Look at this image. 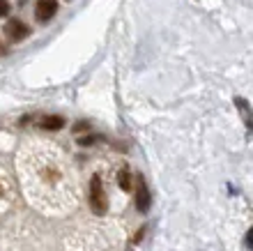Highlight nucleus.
<instances>
[{"instance_id":"obj_1","label":"nucleus","mask_w":253,"mask_h":251,"mask_svg":"<svg viewBox=\"0 0 253 251\" xmlns=\"http://www.w3.org/2000/svg\"><path fill=\"white\" fill-rule=\"evenodd\" d=\"M87 201H90V207H92L94 214H106V210H108L106 189H104V182H101L99 175H92V180H90Z\"/></svg>"},{"instance_id":"obj_2","label":"nucleus","mask_w":253,"mask_h":251,"mask_svg":"<svg viewBox=\"0 0 253 251\" xmlns=\"http://www.w3.org/2000/svg\"><path fill=\"white\" fill-rule=\"evenodd\" d=\"M2 33H5L7 40L16 44V42H23L26 37H30V26H26L21 19H9L2 26Z\"/></svg>"},{"instance_id":"obj_3","label":"nucleus","mask_w":253,"mask_h":251,"mask_svg":"<svg viewBox=\"0 0 253 251\" xmlns=\"http://www.w3.org/2000/svg\"><path fill=\"white\" fill-rule=\"evenodd\" d=\"M58 14V0H37L35 2V19L40 23H46Z\"/></svg>"},{"instance_id":"obj_4","label":"nucleus","mask_w":253,"mask_h":251,"mask_svg":"<svg viewBox=\"0 0 253 251\" xmlns=\"http://www.w3.org/2000/svg\"><path fill=\"white\" fill-rule=\"evenodd\" d=\"M150 205H152V196H150L147 182L143 175H138V180H136V207H138V212H147Z\"/></svg>"},{"instance_id":"obj_5","label":"nucleus","mask_w":253,"mask_h":251,"mask_svg":"<svg viewBox=\"0 0 253 251\" xmlns=\"http://www.w3.org/2000/svg\"><path fill=\"white\" fill-rule=\"evenodd\" d=\"M37 125H40V129H46V132H58V129L65 127V118H60V115H44Z\"/></svg>"},{"instance_id":"obj_6","label":"nucleus","mask_w":253,"mask_h":251,"mask_svg":"<svg viewBox=\"0 0 253 251\" xmlns=\"http://www.w3.org/2000/svg\"><path fill=\"white\" fill-rule=\"evenodd\" d=\"M118 187H120L122 192H131L133 189V175H131V168L126 164L118 171Z\"/></svg>"},{"instance_id":"obj_7","label":"nucleus","mask_w":253,"mask_h":251,"mask_svg":"<svg viewBox=\"0 0 253 251\" xmlns=\"http://www.w3.org/2000/svg\"><path fill=\"white\" fill-rule=\"evenodd\" d=\"M235 104L240 106L242 115H244V122H247V125H251V108H249L247 100H244V97H235Z\"/></svg>"},{"instance_id":"obj_8","label":"nucleus","mask_w":253,"mask_h":251,"mask_svg":"<svg viewBox=\"0 0 253 251\" xmlns=\"http://www.w3.org/2000/svg\"><path fill=\"white\" fill-rule=\"evenodd\" d=\"M76 141H79V146H94V143H99L101 141V136L99 134H92V136H87L85 134V136H79Z\"/></svg>"},{"instance_id":"obj_9","label":"nucleus","mask_w":253,"mask_h":251,"mask_svg":"<svg viewBox=\"0 0 253 251\" xmlns=\"http://www.w3.org/2000/svg\"><path fill=\"white\" fill-rule=\"evenodd\" d=\"M9 0H0V19H2V16H7V14H9Z\"/></svg>"},{"instance_id":"obj_10","label":"nucleus","mask_w":253,"mask_h":251,"mask_svg":"<svg viewBox=\"0 0 253 251\" xmlns=\"http://www.w3.org/2000/svg\"><path fill=\"white\" fill-rule=\"evenodd\" d=\"M87 127H90V125H87V122H79V125L74 127V132L79 134V132H83V129H87Z\"/></svg>"},{"instance_id":"obj_11","label":"nucleus","mask_w":253,"mask_h":251,"mask_svg":"<svg viewBox=\"0 0 253 251\" xmlns=\"http://www.w3.org/2000/svg\"><path fill=\"white\" fill-rule=\"evenodd\" d=\"M244 245H247V249H251V231L247 233V238H244Z\"/></svg>"},{"instance_id":"obj_12","label":"nucleus","mask_w":253,"mask_h":251,"mask_svg":"<svg viewBox=\"0 0 253 251\" xmlns=\"http://www.w3.org/2000/svg\"><path fill=\"white\" fill-rule=\"evenodd\" d=\"M0 55H7V47H2V42H0Z\"/></svg>"},{"instance_id":"obj_13","label":"nucleus","mask_w":253,"mask_h":251,"mask_svg":"<svg viewBox=\"0 0 253 251\" xmlns=\"http://www.w3.org/2000/svg\"><path fill=\"white\" fill-rule=\"evenodd\" d=\"M0 196H2V187H0Z\"/></svg>"}]
</instances>
